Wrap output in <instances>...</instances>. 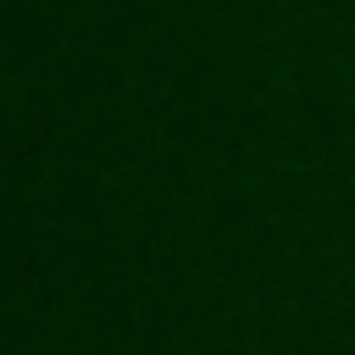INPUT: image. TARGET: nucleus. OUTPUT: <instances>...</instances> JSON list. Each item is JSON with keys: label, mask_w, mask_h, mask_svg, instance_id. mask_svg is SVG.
Listing matches in <instances>:
<instances>
[]
</instances>
